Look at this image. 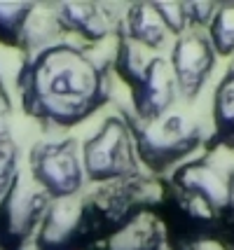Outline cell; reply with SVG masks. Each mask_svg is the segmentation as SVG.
<instances>
[{"label": "cell", "instance_id": "cell-16", "mask_svg": "<svg viewBox=\"0 0 234 250\" xmlns=\"http://www.w3.org/2000/svg\"><path fill=\"white\" fill-rule=\"evenodd\" d=\"M209 42L218 56L234 54V5H225L209 23Z\"/></svg>", "mask_w": 234, "mask_h": 250}, {"label": "cell", "instance_id": "cell-18", "mask_svg": "<svg viewBox=\"0 0 234 250\" xmlns=\"http://www.w3.org/2000/svg\"><path fill=\"white\" fill-rule=\"evenodd\" d=\"M0 250H5V248H0Z\"/></svg>", "mask_w": 234, "mask_h": 250}, {"label": "cell", "instance_id": "cell-3", "mask_svg": "<svg viewBox=\"0 0 234 250\" xmlns=\"http://www.w3.org/2000/svg\"><path fill=\"white\" fill-rule=\"evenodd\" d=\"M204 126L194 115L169 110L167 115L136 124L134 147L150 168H167L180 162L201 143Z\"/></svg>", "mask_w": 234, "mask_h": 250}, {"label": "cell", "instance_id": "cell-11", "mask_svg": "<svg viewBox=\"0 0 234 250\" xmlns=\"http://www.w3.org/2000/svg\"><path fill=\"white\" fill-rule=\"evenodd\" d=\"M169 26L157 5H134L127 14V38L143 49H159L169 38Z\"/></svg>", "mask_w": 234, "mask_h": 250}, {"label": "cell", "instance_id": "cell-12", "mask_svg": "<svg viewBox=\"0 0 234 250\" xmlns=\"http://www.w3.org/2000/svg\"><path fill=\"white\" fill-rule=\"evenodd\" d=\"M162 246V229L155 220L136 218L127 227H122L115 239L108 243V250H159Z\"/></svg>", "mask_w": 234, "mask_h": 250}, {"label": "cell", "instance_id": "cell-13", "mask_svg": "<svg viewBox=\"0 0 234 250\" xmlns=\"http://www.w3.org/2000/svg\"><path fill=\"white\" fill-rule=\"evenodd\" d=\"M213 124L223 136V141L234 147V65L220 80L218 91L213 96Z\"/></svg>", "mask_w": 234, "mask_h": 250}, {"label": "cell", "instance_id": "cell-9", "mask_svg": "<svg viewBox=\"0 0 234 250\" xmlns=\"http://www.w3.org/2000/svg\"><path fill=\"white\" fill-rule=\"evenodd\" d=\"M85 206L75 196L52 201L31 241L33 250H70L85 231Z\"/></svg>", "mask_w": 234, "mask_h": 250}, {"label": "cell", "instance_id": "cell-7", "mask_svg": "<svg viewBox=\"0 0 234 250\" xmlns=\"http://www.w3.org/2000/svg\"><path fill=\"white\" fill-rule=\"evenodd\" d=\"M225 166L227 164L201 159L176 173V183L188 192L192 204H199L201 215H215L234 206V168Z\"/></svg>", "mask_w": 234, "mask_h": 250}, {"label": "cell", "instance_id": "cell-4", "mask_svg": "<svg viewBox=\"0 0 234 250\" xmlns=\"http://www.w3.org/2000/svg\"><path fill=\"white\" fill-rule=\"evenodd\" d=\"M28 175L52 201L73 199L82 189L85 168L75 141L38 143L28 157Z\"/></svg>", "mask_w": 234, "mask_h": 250}, {"label": "cell", "instance_id": "cell-1", "mask_svg": "<svg viewBox=\"0 0 234 250\" xmlns=\"http://www.w3.org/2000/svg\"><path fill=\"white\" fill-rule=\"evenodd\" d=\"M106 68L85 49L52 44L26 59L19 73L23 110L52 126H73L106 103Z\"/></svg>", "mask_w": 234, "mask_h": 250}, {"label": "cell", "instance_id": "cell-10", "mask_svg": "<svg viewBox=\"0 0 234 250\" xmlns=\"http://www.w3.org/2000/svg\"><path fill=\"white\" fill-rule=\"evenodd\" d=\"M59 31L61 33H75L78 38L87 42H99L103 38H108L112 28V19L106 14L101 5H61L59 12L54 14Z\"/></svg>", "mask_w": 234, "mask_h": 250}, {"label": "cell", "instance_id": "cell-17", "mask_svg": "<svg viewBox=\"0 0 234 250\" xmlns=\"http://www.w3.org/2000/svg\"><path fill=\"white\" fill-rule=\"evenodd\" d=\"M7 112H12V98H10L7 87H5V80L0 75V120H5Z\"/></svg>", "mask_w": 234, "mask_h": 250}, {"label": "cell", "instance_id": "cell-5", "mask_svg": "<svg viewBox=\"0 0 234 250\" xmlns=\"http://www.w3.org/2000/svg\"><path fill=\"white\" fill-rule=\"evenodd\" d=\"M52 199L31 180L19 173L7 194L0 199V248L21 250L33 241Z\"/></svg>", "mask_w": 234, "mask_h": 250}, {"label": "cell", "instance_id": "cell-2", "mask_svg": "<svg viewBox=\"0 0 234 250\" xmlns=\"http://www.w3.org/2000/svg\"><path fill=\"white\" fill-rule=\"evenodd\" d=\"M120 75L131 87L136 115L141 122L167 115L178 98L169 61L150 56L148 49L138 47L129 38H124V42L120 44Z\"/></svg>", "mask_w": 234, "mask_h": 250}, {"label": "cell", "instance_id": "cell-15", "mask_svg": "<svg viewBox=\"0 0 234 250\" xmlns=\"http://www.w3.org/2000/svg\"><path fill=\"white\" fill-rule=\"evenodd\" d=\"M19 173V147L10 126L5 124V120H0V199L7 194Z\"/></svg>", "mask_w": 234, "mask_h": 250}, {"label": "cell", "instance_id": "cell-8", "mask_svg": "<svg viewBox=\"0 0 234 250\" xmlns=\"http://www.w3.org/2000/svg\"><path fill=\"white\" fill-rule=\"evenodd\" d=\"M169 65L176 80L178 98L194 101L201 94L204 84L211 80L213 65H215V52L209 42V35H204L199 28L178 35L171 49Z\"/></svg>", "mask_w": 234, "mask_h": 250}, {"label": "cell", "instance_id": "cell-6", "mask_svg": "<svg viewBox=\"0 0 234 250\" xmlns=\"http://www.w3.org/2000/svg\"><path fill=\"white\" fill-rule=\"evenodd\" d=\"M134 138L120 117H108L89 141L82 145L85 178L94 183H112L134 173Z\"/></svg>", "mask_w": 234, "mask_h": 250}, {"label": "cell", "instance_id": "cell-14", "mask_svg": "<svg viewBox=\"0 0 234 250\" xmlns=\"http://www.w3.org/2000/svg\"><path fill=\"white\" fill-rule=\"evenodd\" d=\"M35 5L31 2H0V44L21 47L23 31Z\"/></svg>", "mask_w": 234, "mask_h": 250}]
</instances>
